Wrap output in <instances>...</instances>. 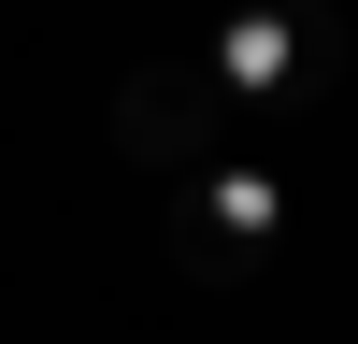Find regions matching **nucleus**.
<instances>
[{
    "instance_id": "obj_1",
    "label": "nucleus",
    "mask_w": 358,
    "mask_h": 344,
    "mask_svg": "<svg viewBox=\"0 0 358 344\" xmlns=\"http://www.w3.org/2000/svg\"><path fill=\"white\" fill-rule=\"evenodd\" d=\"M330 72H344V15L330 0H229L215 43H201V86H215L229 115H287Z\"/></svg>"
},
{
    "instance_id": "obj_2",
    "label": "nucleus",
    "mask_w": 358,
    "mask_h": 344,
    "mask_svg": "<svg viewBox=\"0 0 358 344\" xmlns=\"http://www.w3.org/2000/svg\"><path fill=\"white\" fill-rule=\"evenodd\" d=\"M287 172H258V158H201L187 187H172V258L187 273H215V287H258V258L287 244Z\"/></svg>"
},
{
    "instance_id": "obj_3",
    "label": "nucleus",
    "mask_w": 358,
    "mask_h": 344,
    "mask_svg": "<svg viewBox=\"0 0 358 344\" xmlns=\"http://www.w3.org/2000/svg\"><path fill=\"white\" fill-rule=\"evenodd\" d=\"M115 143H129V158L158 172V187H187V172L229 143V101L201 86V57H143V72L115 86Z\"/></svg>"
}]
</instances>
